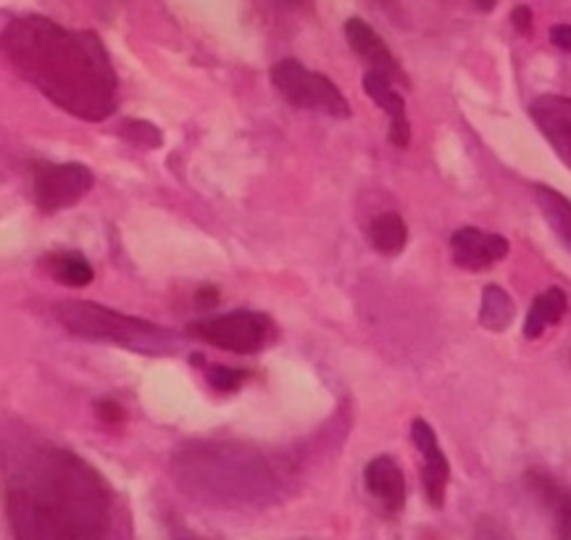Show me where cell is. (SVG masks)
Instances as JSON below:
<instances>
[{"label": "cell", "mask_w": 571, "mask_h": 540, "mask_svg": "<svg viewBox=\"0 0 571 540\" xmlns=\"http://www.w3.org/2000/svg\"><path fill=\"white\" fill-rule=\"evenodd\" d=\"M0 53L48 101L84 122L117 111V74L92 32H69L46 17H19L0 32Z\"/></svg>", "instance_id": "1"}, {"label": "cell", "mask_w": 571, "mask_h": 540, "mask_svg": "<svg viewBox=\"0 0 571 540\" xmlns=\"http://www.w3.org/2000/svg\"><path fill=\"white\" fill-rule=\"evenodd\" d=\"M17 540H103L109 490L80 457L53 451L9 488Z\"/></svg>", "instance_id": "2"}, {"label": "cell", "mask_w": 571, "mask_h": 540, "mask_svg": "<svg viewBox=\"0 0 571 540\" xmlns=\"http://www.w3.org/2000/svg\"><path fill=\"white\" fill-rule=\"evenodd\" d=\"M56 317L77 338L130 348V351L142 353V357H169V353L182 348V338L171 336L163 327L146 322V319L119 314V311L103 309L90 301L59 303Z\"/></svg>", "instance_id": "3"}, {"label": "cell", "mask_w": 571, "mask_h": 540, "mask_svg": "<svg viewBox=\"0 0 571 540\" xmlns=\"http://www.w3.org/2000/svg\"><path fill=\"white\" fill-rule=\"evenodd\" d=\"M271 82H274V88L280 90L292 106H298V109L321 111L334 119L351 117V106H348L345 96H342L338 84L327 74L305 69L301 61H277L274 67H271Z\"/></svg>", "instance_id": "4"}, {"label": "cell", "mask_w": 571, "mask_h": 540, "mask_svg": "<svg viewBox=\"0 0 571 540\" xmlns=\"http://www.w3.org/2000/svg\"><path fill=\"white\" fill-rule=\"evenodd\" d=\"M269 319L256 314V311H232V314L206 319V322L190 327V332H196L206 343L240 353V357L261 351L269 338Z\"/></svg>", "instance_id": "5"}, {"label": "cell", "mask_w": 571, "mask_h": 540, "mask_svg": "<svg viewBox=\"0 0 571 540\" xmlns=\"http://www.w3.org/2000/svg\"><path fill=\"white\" fill-rule=\"evenodd\" d=\"M96 177L82 163H40L34 169V198L48 214L71 209L90 193Z\"/></svg>", "instance_id": "6"}, {"label": "cell", "mask_w": 571, "mask_h": 540, "mask_svg": "<svg viewBox=\"0 0 571 540\" xmlns=\"http://www.w3.org/2000/svg\"><path fill=\"white\" fill-rule=\"evenodd\" d=\"M509 251L511 246L503 234L482 232L477 230V227H461L451 238V253L455 267L467 269V272L490 269L492 264H498V261H503Z\"/></svg>", "instance_id": "7"}, {"label": "cell", "mask_w": 571, "mask_h": 540, "mask_svg": "<svg viewBox=\"0 0 571 540\" xmlns=\"http://www.w3.org/2000/svg\"><path fill=\"white\" fill-rule=\"evenodd\" d=\"M411 438H413V443H417L421 459H424V467H421V482H424L427 499H430L434 509H440L442 503H445L451 464H448L445 453H442L438 436H434L430 422H424V419H413Z\"/></svg>", "instance_id": "8"}, {"label": "cell", "mask_w": 571, "mask_h": 540, "mask_svg": "<svg viewBox=\"0 0 571 540\" xmlns=\"http://www.w3.org/2000/svg\"><path fill=\"white\" fill-rule=\"evenodd\" d=\"M530 117L538 124L542 138L551 143L559 159L571 169V98L540 96L530 106Z\"/></svg>", "instance_id": "9"}, {"label": "cell", "mask_w": 571, "mask_h": 540, "mask_svg": "<svg viewBox=\"0 0 571 540\" xmlns=\"http://www.w3.org/2000/svg\"><path fill=\"white\" fill-rule=\"evenodd\" d=\"M345 40H348V46L353 48V53L361 56V59L367 61L374 72L384 74L392 82L405 80L401 63H398V59L392 56L390 48L384 46V40L374 32V27L367 24V21L355 19V17L348 19L345 21Z\"/></svg>", "instance_id": "10"}, {"label": "cell", "mask_w": 571, "mask_h": 540, "mask_svg": "<svg viewBox=\"0 0 571 540\" xmlns=\"http://www.w3.org/2000/svg\"><path fill=\"white\" fill-rule=\"evenodd\" d=\"M363 90L369 92V98L390 117V143L398 148H405L411 143V124L409 117H405V101L401 92L392 88V80L388 77L369 69L367 77H363Z\"/></svg>", "instance_id": "11"}, {"label": "cell", "mask_w": 571, "mask_h": 540, "mask_svg": "<svg viewBox=\"0 0 571 540\" xmlns=\"http://www.w3.org/2000/svg\"><path fill=\"white\" fill-rule=\"evenodd\" d=\"M363 480H367L369 493L382 503L388 511H401L405 503V478L403 469L392 457L371 459L363 469Z\"/></svg>", "instance_id": "12"}, {"label": "cell", "mask_w": 571, "mask_h": 540, "mask_svg": "<svg viewBox=\"0 0 571 540\" xmlns=\"http://www.w3.org/2000/svg\"><path fill=\"white\" fill-rule=\"evenodd\" d=\"M567 293H563L561 288H548L542 290V293L534 298L532 307H530V314H527V322H524V338L527 340H538L542 332L548 330V327L559 324L563 314H567Z\"/></svg>", "instance_id": "13"}, {"label": "cell", "mask_w": 571, "mask_h": 540, "mask_svg": "<svg viewBox=\"0 0 571 540\" xmlns=\"http://www.w3.org/2000/svg\"><path fill=\"white\" fill-rule=\"evenodd\" d=\"M534 203H538L540 214L555 232V238L571 251V201L561 196L559 190L548 188V184H534Z\"/></svg>", "instance_id": "14"}, {"label": "cell", "mask_w": 571, "mask_h": 540, "mask_svg": "<svg viewBox=\"0 0 571 540\" xmlns=\"http://www.w3.org/2000/svg\"><path fill=\"white\" fill-rule=\"evenodd\" d=\"M369 238L377 251L384 256H395L403 251L405 243H409V227H405L401 217L388 211V214H380L371 222Z\"/></svg>", "instance_id": "15"}, {"label": "cell", "mask_w": 571, "mask_h": 540, "mask_svg": "<svg viewBox=\"0 0 571 540\" xmlns=\"http://www.w3.org/2000/svg\"><path fill=\"white\" fill-rule=\"evenodd\" d=\"M517 317V307H513V298L505 293L501 286H488L482 293V307H480V324L488 327L490 332H503L505 327Z\"/></svg>", "instance_id": "16"}, {"label": "cell", "mask_w": 571, "mask_h": 540, "mask_svg": "<svg viewBox=\"0 0 571 540\" xmlns=\"http://www.w3.org/2000/svg\"><path fill=\"white\" fill-rule=\"evenodd\" d=\"M48 272L56 277V282L67 288H88L96 280V272L82 256L77 253H53L46 259Z\"/></svg>", "instance_id": "17"}, {"label": "cell", "mask_w": 571, "mask_h": 540, "mask_svg": "<svg viewBox=\"0 0 571 540\" xmlns=\"http://www.w3.org/2000/svg\"><path fill=\"white\" fill-rule=\"evenodd\" d=\"M532 486L538 493L551 503L555 511V520H559V538L571 540V493L555 486L551 478H540V474H532Z\"/></svg>", "instance_id": "18"}, {"label": "cell", "mask_w": 571, "mask_h": 540, "mask_svg": "<svg viewBox=\"0 0 571 540\" xmlns=\"http://www.w3.org/2000/svg\"><path fill=\"white\" fill-rule=\"evenodd\" d=\"M119 138L134 148H161L163 134L156 124L146 122V119H127L119 127Z\"/></svg>", "instance_id": "19"}, {"label": "cell", "mask_w": 571, "mask_h": 540, "mask_svg": "<svg viewBox=\"0 0 571 540\" xmlns=\"http://www.w3.org/2000/svg\"><path fill=\"white\" fill-rule=\"evenodd\" d=\"M206 378H209L211 386L221 390V393H234V390H240L242 382L248 380V372L224 364H213L206 369Z\"/></svg>", "instance_id": "20"}, {"label": "cell", "mask_w": 571, "mask_h": 540, "mask_svg": "<svg viewBox=\"0 0 571 540\" xmlns=\"http://www.w3.org/2000/svg\"><path fill=\"white\" fill-rule=\"evenodd\" d=\"M477 540H513V538L501 522L488 520V517H484V520L480 522V528H477Z\"/></svg>", "instance_id": "21"}, {"label": "cell", "mask_w": 571, "mask_h": 540, "mask_svg": "<svg viewBox=\"0 0 571 540\" xmlns=\"http://www.w3.org/2000/svg\"><path fill=\"white\" fill-rule=\"evenodd\" d=\"M96 411H98V417L103 419V422H111V424H117V422H121V419H124V409H121L117 401H101L96 407Z\"/></svg>", "instance_id": "22"}, {"label": "cell", "mask_w": 571, "mask_h": 540, "mask_svg": "<svg viewBox=\"0 0 571 540\" xmlns=\"http://www.w3.org/2000/svg\"><path fill=\"white\" fill-rule=\"evenodd\" d=\"M513 27H517L519 34H530L532 32V11L527 6H517L511 13Z\"/></svg>", "instance_id": "23"}, {"label": "cell", "mask_w": 571, "mask_h": 540, "mask_svg": "<svg viewBox=\"0 0 571 540\" xmlns=\"http://www.w3.org/2000/svg\"><path fill=\"white\" fill-rule=\"evenodd\" d=\"M551 42L561 51H571V24H555L551 30Z\"/></svg>", "instance_id": "24"}, {"label": "cell", "mask_w": 571, "mask_h": 540, "mask_svg": "<svg viewBox=\"0 0 571 540\" xmlns=\"http://www.w3.org/2000/svg\"><path fill=\"white\" fill-rule=\"evenodd\" d=\"M198 301H201L203 307H213V303L219 301V293H217V288H203L201 293H198Z\"/></svg>", "instance_id": "25"}, {"label": "cell", "mask_w": 571, "mask_h": 540, "mask_svg": "<svg viewBox=\"0 0 571 540\" xmlns=\"http://www.w3.org/2000/svg\"><path fill=\"white\" fill-rule=\"evenodd\" d=\"M477 6H480V9H484V11H492L495 9V0H474Z\"/></svg>", "instance_id": "26"}, {"label": "cell", "mask_w": 571, "mask_h": 540, "mask_svg": "<svg viewBox=\"0 0 571 540\" xmlns=\"http://www.w3.org/2000/svg\"><path fill=\"white\" fill-rule=\"evenodd\" d=\"M277 3H284V6H298L301 0H277Z\"/></svg>", "instance_id": "27"}]
</instances>
